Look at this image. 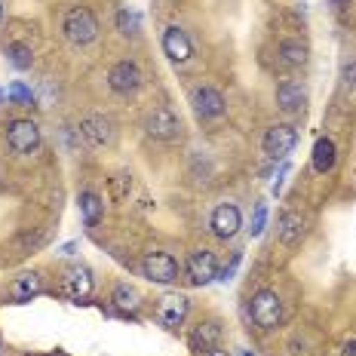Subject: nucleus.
<instances>
[{
  "instance_id": "f257e3e1",
  "label": "nucleus",
  "mask_w": 356,
  "mask_h": 356,
  "mask_svg": "<svg viewBox=\"0 0 356 356\" xmlns=\"http://www.w3.org/2000/svg\"><path fill=\"white\" fill-rule=\"evenodd\" d=\"M62 31L74 47H86V43H92L95 37H99V22H95L89 6H74L62 22Z\"/></svg>"
},
{
  "instance_id": "f03ea898",
  "label": "nucleus",
  "mask_w": 356,
  "mask_h": 356,
  "mask_svg": "<svg viewBox=\"0 0 356 356\" xmlns=\"http://www.w3.org/2000/svg\"><path fill=\"white\" fill-rule=\"evenodd\" d=\"M249 310L258 329H277L283 323V301H280V295L273 289H261V292L252 295Z\"/></svg>"
},
{
  "instance_id": "7ed1b4c3",
  "label": "nucleus",
  "mask_w": 356,
  "mask_h": 356,
  "mask_svg": "<svg viewBox=\"0 0 356 356\" xmlns=\"http://www.w3.org/2000/svg\"><path fill=\"white\" fill-rule=\"evenodd\" d=\"M142 273L151 283H160V286H169L178 280V273H181V264H178L175 255H169V252H147L142 258Z\"/></svg>"
},
{
  "instance_id": "20e7f679",
  "label": "nucleus",
  "mask_w": 356,
  "mask_h": 356,
  "mask_svg": "<svg viewBox=\"0 0 356 356\" xmlns=\"http://www.w3.org/2000/svg\"><path fill=\"white\" fill-rule=\"evenodd\" d=\"M6 147L13 154H34L40 147V126L34 120H13L6 126Z\"/></svg>"
},
{
  "instance_id": "39448f33",
  "label": "nucleus",
  "mask_w": 356,
  "mask_h": 356,
  "mask_svg": "<svg viewBox=\"0 0 356 356\" xmlns=\"http://www.w3.org/2000/svg\"><path fill=\"white\" fill-rule=\"evenodd\" d=\"M295 145H298V132H295V126H289V123L270 126V129L264 132V142H261L264 154L270 160H286Z\"/></svg>"
},
{
  "instance_id": "423d86ee",
  "label": "nucleus",
  "mask_w": 356,
  "mask_h": 356,
  "mask_svg": "<svg viewBox=\"0 0 356 356\" xmlns=\"http://www.w3.org/2000/svg\"><path fill=\"white\" fill-rule=\"evenodd\" d=\"M188 310H191L188 295L166 292V295H160V301H157V320L163 329H178V325L188 320Z\"/></svg>"
},
{
  "instance_id": "0eeeda50",
  "label": "nucleus",
  "mask_w": 356,
  "mask_h": 356,
  "mask_svg": "<svg viewBox=\"0 0 356 356\" xmlns=\"http://www.w3.org/2000/svg\"><path fill=\"white\" fill-rule=\"evenodd\" d=\"M184 270H188L191 286H209L218 280V258H215V252H209V249H194Z\"/></svg>"
},
{
  "instance_id": "6e6552de",
  "label": "nucleus",
  "mask_w": 356,
  "mask_h": 356,
  "mask_svg": "<svg viewBox=\"0 0 356 356\" xmlns=\"http://www.w3.org/2000/svg\"><path fill=\"white\" fill-rule=\"evenodd\" d=\"M209 227L218 240H234L243 227V215H240V206L236 203H218L212 209V218H209Z\"/></svg>"
},
{
  "instance_id": "1a4fd4ad",
  "label": "nucleus",
  "mask_w": 356,
  "mask_h": 356,
  "mask_svg": "<svg viewBox=\"0 0 356 356\" xmlns=\"http://www.w3.org/2000/svg\"><path fill=\"white\" fill-rule=\"evenodd\" d=\"M145 129H147V136L157 138V142H175V138L181 136V123H178V117L169 108H163V105L154 108L151 114H147Z\"/></svg>"
},
{
  "instance_id": "9d476101",
  "label": "nucleus",
  "mask_w": 356,
  "mask_h": 356,
  "mask_svg": "<svg viewBox=\"0 0 356 356\" xmlns=\"http://www.w3.org/2000/svg\"><path fill=\"white\" fill-rule=\"evenodd\" d=\"M142 71H138L136 62H129V58H123V62H117L114 68L108 71V86L114 89L117 95H132L138 92V86H142Z\"/></svg>"
},
{
  "instance_id": "9b49d317",
  "label": "nucleus",
  "mask_w": 356,
  "mask_h": 356,
  "mask_svg": "<svg viewBox=\"0 0 356 356\" xmlns=\"http://www.w3.org/2000/svg\"><path fill=\"white\" fill-rule=\"evenodd\" d=\"M163 53L169 56V62H175V65H184V62H191V56H194V43H191V37L184 28H178V25H169L166 31H163Z\"/></svg>"
},
{
  "instance_id": "f8f14e48",
  "label": "nucleus",
  "mask_w": 356,
  "mask_h": 356,
  "mask_svg": "<svg viewBox=\"0 0 356 356\" xmlns=\"http://www.w3.org/2000/svg\"><path fill=\"white\" fill-rule=\"evenodd\" d=\"M191 105H194L197 117L212 120V117L225 114V95H221L215 86H197L194 92H191Z\"/></svg>"
},
{
  "instance_id": "ddd939ff",
  "label": "nucleus",
  "mask_w": 356,
  "mask_h": 356,
  "mask_svg": "<svg viewBox=\"0 0 356 356\" xmlns=\"http://www.w3.org/2000/svg\"><path fill=\"white\" fill-rule=\"evenodd\" d=\"M92 286H95V280H92V270H89V267H71L62 280L65 295H68L74 304H83L89 295H92Z\"/></svg>"
},
{
  "instance_id": "4468645a",
  "label": "nucleus",
  "mask_w": 356,
  "mask_h": 356,
  "mask_svg": "<svg viewBox=\"0 0 356 356\" xmlns=\"http://www.w3.org/2000/svg\"><path fill=\"white\" fill-rule=\"evenodd\" d=\"M80 136L86 138L89 145L95 147H105V145H114V123L102 114H92L80 123Z\"/></svg>"
},
{
  "instance_id": "2eb2a0df",
  "label": "nucleus",
  "mask_w": 356,
  "mask_h": 356,
  "mask_svg": "<svg viewBox=\"0 0 356 356\" xmlns=\"http://www.w3.org/2000/svg\"><path fill=\"white\" fill-rule=\"evenodd\" d=\"M40 292H43V277H40L37 270H25V273H19V277L10 283V298L16 301V304H28V301H34Z\"/></svg>"
},
{
  "instance_id": "dca6fc26",
  "label": "nucleus",
  "mask_w": 356,
  "mask_h": 356,
  "mask_svg": "<svg viewBox=\"0 0 356 356\" xmlns=\"http://www.w3.org/2000/svg\"><path fill=\"white\" fill-rule=\"evenodd\" d=\"M277 105L280 111H286V114H298L307 105V92H304V86L298 80H283V83L277 86Z\"/></svg>"
},
{
  "instance_id": "f3484780",
  "label": "nucleus",
  "mask_w": 356,
  "mask_h": 356,
  "mask_svg": "<svg viewBox=\"0 0 356 356\" xmlns=\"http://www.w3.org/2000/svg\"><path fill=\"white\" fill-rule=\"evenodd\" d=\"M277 236L283 246H298L304 236V218L298 212H283L277 221Z\"/></svg>"
},
{
  "instance_id": "a211bd4d",
  "label": "nucleus",
  "mask_w": 356,
  "mask_h": 356,
  "mask_svg": "<svg viewBox=\"0 0 356 356\" xmlns=\"http://www.w3.org/2000/svg\"><path fill=\"white\" fill-rule=\"evenodd\" d=\"M335 157H338L335 142H332V138H325V136L316 138V142H314V154H310V163H314V172H320V175L332 172V169H335Z\"/></svg>"
},
{
  "instance_id": "6ab92c4d",
  "label": "nucleus",
  "mask_w": 356,
  "mask_h": 356,
  "mask_svg": "<svg viewBox=\"0 0 356 356\" xmlns=\"http://www.w3.org/2000/svg\"><path fill=\"white\" fill-rule=\"evenodd\" d=\"M218 341H221V329H218V323H200L197 329H194V335H191V347H194L197 353H209L218 347Z\"/></svg>"
},
{
  "instance_id": "aec40b11",
  "label": "nucleus",
  "mask_w": 356,
  "mask_h": 356,
  "mask_svg": "<svg viewBox=\"0 0 356 356\" xmlns=\"http://www.w3.org/2000/svg\"><path fill=\"white\" fill-rule=\"evenodd\" d=\"M80 218H83V225H99V218H102V212H105V203H102V197L95 194V191H83L80 194Z\"/></svg>"
},
{
  "instance_id": "412c9836",
  "label": "nucleus",
  "mask_w": 356,
  "mask_h": 356,
  "mask_svg": "<svg viewBox=\"0 0 356 356\" xmlns=\"http://www.w3.org/2000/svg\"><path fill=\"white\" fill-rule=\"evenodd\" d=\"M111 301H114V307L120 310V314H136V310L142 307V295H138L132 286H126V283L114 286V295H111Z\"/></svg>"
},
{
  "instance_id": "4be33fe9",
  "label": "nucleus",
  "mask_w": 356,
  "mask_h": 356,
  "mask_svg": "<svg viewBox=\"0 0 356 356\" xmlns=\"http://www.w3.org/2000/svg\"><path fill=\"white\" fill-rule=\"evenodd\" d=\"M280 58H283V65L298 68V65L307 62V47L301 40H283L280 43Z\"/></svg>"
},
{
  "instance_id": "5701e85b",
  "label": "nucleus",
  "mask_w": 356,
  "mask_h": 356,
  "mask_svg": "<svg viewBox=\"0 0 356 356\" xmlns=\"http://www.w3.org/2000/svg\"><path fill=\"white\" fill-rule=\"evenodd\" d=\"M34 92L25 83H10L6 89H0V105H31Z\"/></svg>"
},
{
  "instance_id": "b1692460",
  "label": "nucleus",
  "mask_w": 356,
  "mask_h": 356,
  "mask_svg": "<svg viewBox=\"0 0 356 356\" xmlns=\"http://www.w3.org/2000/svg\"><path fill=\"white\" fill-rule=\"evenodd\" d=\"M6 56H10L13 68H19V71H28L34 65V53H31V47H25V43H10V47H6Z\"/></svg>"
},
{
  "instance_id": "393cba45",
  "label": "nucleus",
  "mask_w": 356,
  "mask_h": 356,
  "mask_svg": "<svg viewBox=\"0 0 356 356\" xmlns=\"http://www.w3.org/2000/svg\"><path fill=\"white\" fill-rule=\"evenodd\" d=\"M129 191H132V175L120 172V175L111 178V184H108V197L114 200V203H123V200L129 197Z\"/></svg>"
},
{
  "instance_id": "a878e982",
  "label": "nucleus",
  "mask_w": 356,
  "mask_h": 356,
  "mask_svg": "<svg viewBox=\"0 0 356 356\" xmlns=\"http://www.w3.org/2000/svg\"><path fill=\"white\" fill-rule=\"evenodd\" d=\"M117 28H120L123 34H138L142 31V16H138L136 10H129V6H123V10L117 13Z\"/></svg>"
},
{
  "instance_id": "bb28decb",
  "label": "nucleus",
  "mask_w": 356,
  "mask_h": 356,
  "mask_svg": "<svg viewBox=\"0 0 356 356\" xmlns=\"http://www.w3.org/2000/svg\"><path fill=\"white\" fill-rule=\"evenodd\" d=\"M267 227V203H255V209H252V218H249V236H261Z\"/></svg>"
},
{
  "instance_id": "cd10ccee",
  "label": "nucleus",
  "mask_w": 356,
  "mask_h": 356,
  "mask_svg": "<svg viewBox=\"0 0 356 356\" xmlns=\"http://www.w3.org/2000/svg\"><path fill=\"white\" fill-rule=\"evenodd\" d=\"M240 261H243V252H234L231 264L218 267V283H231V280H234V273H236V267H240Z\"/></svg>"
},
{
  "instance_id": "c85d7f7f",
  "label": "nucleus",
  "mask_w": 356,
  "mask_h": 356,
  "mask_svg": "<svg viewBox=\"0 0 356 356\" xmlns=\"http://www.w3.org/2000/svg\"><path fill=\"white\" fill-rule=\"evenodd\" d=\"M289 175V163H283V166H280V172H277V181H273V188H270V194L277 197L280 191H283V178Z\"/></svg>"
},
{
  "instance_id": "c756f323",
  "label": "nucleus",
  "mask_w": 356,
  "mask_h": 356,
  "mask_svg": "<svg viewBox=\"0 0 356 356\" xmlns=\"http://www.w3.org/2000/svg\"><path fill=\"white\" fill-rule=\"evenodd\" d=\"M344 86L356 89V62L350 65V68H344Z\"/></svg>"
},
{
  "instance_id": "7c9ffc66",
  "label": "nucleus",
  "mask_w": 356,
  "mask_h": 356,
  "mask_svg": "<svg viewBox=\"0 0 356 356\" xmlns=\"http://www.w3.org/2000/svg\"><path fill=\"white\" fill-rule=\"evenodd\" d=\"M341 356H356V341H347V344L341 347Z\"/></svg>"
},
{
  "instance_id": "2f4dec72",
  "label": "nucleus",
  "mask_w": 356,
  "mask_h": 356,
  "mask_svg": "<svg viewBox=\"0 0 356 356\" xmlns=\"http://www.w3.org/2000/svg\"><path fill=\"white\" fill-rule=\"evenodd\" d=\"M74 252H77V243H65L62 246V255H74Z\"/></svg>"
},
{
  "instance_id": "473e14b6",
  "label": "nucleus",
  "mask_w": 356,
  "mask_h": 356,
  "mask_svg": "<svg viewBox=\"0 0 356 356\" xmlns=\"http://www.w3.org/2000/svg\"><path fill=\"white\" fill-rule=\"evenodd\" d=\"M332 6H335V10H344V6H347V0H332Z\"/></svg>"
},
{
  "instance_id": "72a5a7b5",
  "label": "nucleus",
  "mask_w": 356,
  "mask_h": 356,
  "mask_svg": "<svg viewBox=\"0 0 356 356\" xmlns=\"http://www.w3.org/2000/svg\"><path fill=\"white\" fill-rule=\"evenodd\" d=\"M206 356H227V350H218V347H215V350H209Z\"/></svg>"
},
{
  "instance_id": "f704fd0d",
  "label": "nucleus",
  "mask_w": 356,
  "mask_h": 356,
  "mask_svg": "<svg viewBox=\"0 0 356 356\" xmlns=\"http://www.w3.org/2000/svg\"><path fill=\"white\" fill-rule=\"evenodd\" d=\"M47 356H65V353H62V350H56V353H47Z\"/></svg>"
},
{
  "instance_id": "c9c22d12",
  "label": "nucleus",
  "mask_w": 356,
  "mask_h": 356,
  "mask_svg": "<svg viewBox=\"0 0 356 356\" xmlns=\"http://www.w3.org/2000/svg\"><path fill=\"white\" fill-rule=\"evenodd\" d=\"M0 22H3V6H0Z\"/></svg>"
},
{
  "instance_id": "e433bc0d",
  "label": "nucleus",
  "mask_w": 356,
  "mask_h": 356,
  "mask_svg": "<svg viewBox=\"0 0 356 356\" xmlns=\"http://www.w3.org/2000/svg\"><path fill=\"white\" fill-rule=\"evenodd\" d=\"M243 356H255V353H252V350H246V353H243Z\"/></svg>"
}]
</instances>
